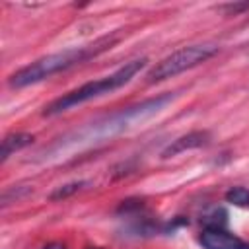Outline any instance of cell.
<instances>
[{
	"mask_svg": "<svg viewBox=\"0 0 249 249\" xmlns=\"http://www.w3.org/2000/svg\"><path fill=\"white\" fill-rule=\"evenodd\" d=\"M142 208H144V202H142L140 198H126V200H123V202L119 204L117 212H119V214H130V212H138V210H142Z\"/></svg>",
	"mask_w": 249,
	"mask_h": 249,
	"instance_id": "cell-11",
	"label": "cell"
},
{
	"mask_svg": "<svg viewBox=\"0 0 249 249\" xmlns=\"http://www.w3.org/2000/svg\"><path fill=\"white\" fill-rule=\"evenodd\" d=\"M31 193H33V187H31V185H12V187L4 189V193H2V196H0V206L6 208V206H10L12 202H19V200H23L25 196H29Z\"/></svg>",
	"mask_w": 249,
	"mask_h": 249,
	"instance_id": "cell-7",
	"label": "cell"
},
{
	"mask_svg": "<svg viewBox=\"0 0 249 249\" xmlns=\"http://www.w3.org/2000/svg\"><path fill=\"white\" fill-rule=\"evenodd\" d=\"M33 140H35V138H33V134H29V132H12V134L4 136L2 146H0V161L4 163L14 152L31 146Z\"/></svg>",
	"mask_w": 249,
	"mask_h": 249,
	"instance_id": "cell-6",
	"label": "cell"
},
{
	"mask_svg": "<svg viewBox=\"0 0 249 249\" xmlns=\"http://www.w3.org/2000/svg\"><path fill=\"white\" fill-rule=\"evenodd\" d=\"M226 218H228V212H226L224 208H218V210H214L210 216L204 218V224H206V228H224L226 222H228Z\"/></svg>",
	"mask_w": 249,
	"mask_h": 249,
	"instance_id": "cell-10",
	"label": "cell"
},
{
	"mask_svg": "<svg viewBox=\"0 0 249 249\" xmlns=\"http://www.w3.org/2000/svg\"><path fill=\"white\" fill-rule=\"evenodd\" d=\"M245 249H249V245H247V243H245Z\"/></svg>",
	"mask_w": 249,
	"mask_h": 249,
	"instance_id": "cell-14",
	"label": "cell"
},
{
	"mask_svg": "<svg viewBox=\"0 0 249 249\" xmlns=\"http://www.w3.org/2000/svg\"><path fill=\"white\" fill-rule=\"evenodd\" d=\"M226 200L235 206H249V191L243 187H231L226 193Z\"/></svg>",
	"mask_w": 249,
	"mask_h": 249,
	"instance_id": "cell-9",
	"label": "cell"
},
{
	"mask_svg": "<svg viewBox=\"0 0 249 249\" xmlns=\"http://www.w3.org/2000/svg\"><path fill=\"white\" fill-rule=\"evenodd\" d=\"M43 249H64V245H62V243H49V245H45Z\"/></svg>",
	"mask_w": 249,
	"mask_h": 249,
	"instance_id": "cell-13",
	"label": "cell"
},
{
	"mask_svg": "<svg viewBox=\"0 0 249 249\" xmlns=\"http://www.w3.org/2000/svg\"><path fill=\"white\" fill-rule=\"evenodd\" d=\"M146 62H148L146 58L130 60V62H126L124 66H121L119 70H115L113 74H109V76H105V78H101V80L88 82V84L80 86L78 89H72V91L60 95L58 99L51 101V103L45 107L43 115H45V117L58 115V113L68 111V109H72V107H76V105H80V103H84V101H89V99H93V97H101V95H105V93H111V91L123 88L124 84H128V82L144 68Z\"/></svg>",
	"mask_w": 249,
	"mask_h": 249,
	"instance_id": "cell-2",
	"label": "cell"
},
{
	"mask_svg": "<svg viewBox=\"0 0 249 249\" xmlns=\"http://www.w3.org/2000/svg\"><path fill=\"white\" fill-rule=\"evenodd\" d=\"M117 41H119L117 35L115 37H103V39H97L95 43L86 45V47H76V49H68V51H62V53L43 56V58L31 62L29 66H23L18 72H14L8 82H10L12 88H25V86L43 82V80H47V78H51V76H54L62 70H68L76 64H82L86 60L97 56L99 53L111 49Z\"/></svg>",
	"mask_w": 249,
	"mask_h": 249,
	"instance_id": "cell-1",
	"label": "cell"
},
{
	"mask_svg": "<svg viewBox=\"0 0 249 249\" xmlns=\"http://www.w3.org/2000/svg\"><path fill=\"white\" fill-rule=\"evenodd\" d=\"M88 185H89V181H72V183L60 185V187H56V189L49 195V200H64V198H68V196L76 195L78 191L86 189Z\"/></svg>",
	"mask_w": 249,
	"mask_h": 249,
	"instance_id": "cell-8",
	"label": "cell"
},
{
	"mask_svg": "<svg viewBox=\"0 0 249 249\" xmlns=\"http://www.w3.org/2000/svg\"><path fill=\"white\" fill-rule=\"evenodd\" d=\"M216 53H218L216 45H189V47H183V49L171 53L169 56L161 58L148 72L146 80L150 84H154V82H161V80L173 78V76H177V74H181V72H185L189 68L198 66L200 62H206Z\"/></svg>",
	"mask_w": 249,
	"mask_h": 249,
	"instance_id": "cell-3",
	"label": "cell"
},
{
	"mask_svg": "<svg viewBox=\"0 0 249 249\" xmlns=\"http://www.w3.org/2000/svg\"><path fill=\"white\" fill-rule=\"evenodd\" d=\"M198 241L204 249H245L243 239L226 231L224 228H206Z\"/></svg>",
	"mask_w": 249,
	"mask_h": 249,
	"instance_id": "cell-4",
	"label": "cell"
},
{
	"mask_svg": "<svg viewBox=\"0 0 249 249\" xmlns=\"http://www.w3.org/2000/svg\"><path fill=\"white\" fill-rule=\"evenodd\" d=\"M222 10H226L230 14H237L241 10H249V4H228V6H222Z\"/></svg>",
	"mask_w": 249,
	"mask_h": 249,
	"instance_id": "cell-12",
	"label": "cell"
},
{
	"mask_svg": "<svg viewBox=\"0 0 249 249\" xmlns=\"http://www.w3.org/2000/svg\"><path fill=\"white\" fill-rule=\"evenodd\" d=\"M208 138H210V134H208L206 130H193V132H187V134H183V136L171 140V142L161 150L160 156H161L163 160H167V158L177 156V154H181V152L200 148V146H204V144L208 142Z\"/></svg>",
	"mask_w": 249,
	"mask_h": 249,
	"instance_id": "cell-5",
	"label": "cell"
}]
</instances>
